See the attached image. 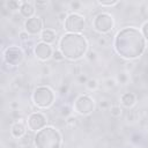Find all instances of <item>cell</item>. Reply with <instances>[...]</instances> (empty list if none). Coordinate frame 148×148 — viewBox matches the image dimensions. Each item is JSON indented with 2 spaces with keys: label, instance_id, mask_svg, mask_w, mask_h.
Segmentation results:
<instances>
[{
  "label": "cell",
  "instance_id": "f1b7e54d",
  "mask_svg": "<svg viewBox=\"0 0 148 148\" xmlns=\"http://www.w3.org/2000/svg\"><path fill=\"white\" fill-rule=\"evenodd\" d=\"M96 43H97V45H98L99 47H105V46H108L109 40H108V38H106V37H104L103 35H101L99 37H97Z\"/></svg>",
  "mask_w": 148,
  "mask_h": 148
},
{
  "label": "cell",
  "instance_id": "484cf974",
  "mask_svg": "<svg viewBox=\"0 0 148 148\" xmlns=\"http://www.w3.org/2000/svg\"><path fill=\"white\" fill-rule=\"evenodd\" d=\"M140 31H141L143 38L146 39V42H148V20H146L145 22H142V24L140 27Z\"/></svg>",
  "mask_w": 148,
  "mask_h": 148
},
{
  "label": "cell",
  "instance_id": "30bf717a",
  "mask_svg": "<svg viewBox=\"0 0 148 148\" xmlns=\"http://www.w3.org/2000/svg\"><path fill=\"white\" fill-rule=\"evenodd\" d=\"M23 28H24L23 30L27 31L30 36H39L44 29V21L42 20L40 16L35 15L30 18L24 20Z\"/></svg>",
  "mask_w": 148,
  "mask_h": 148
},
{
  "label": "cell",
  "instance_id": "cb8c5ba5",
  "mask_svg": "<svg viewBox=\"0 0 148 148\" xmlns=\"http://www.w3.org/2000/svg\"><path fill=\"white\" fill-rule=\"evenodd\" d=\"M117 81H116V77H106L104 81H103V86L106 88V89H114L117 87Z\"/></svg>",
  "mask_w": 148,
  "mask_h": 148
},
{
  "label": "cell",
  "instance_id": "1f68e13d",
  "mask_svg": "<svg viewBox=\"0 0 148 148\" xmlns=\"http://www.w3.org/2000/svg\"><path fill=\"white\" fill-rule=\"evenodd\" d=\"M76 121H77V118H76L75 116H73V114L65 119V124H66L68 127H74V126L76 125Z\"/></svg>",
  "mask_w": 148,
  "mask_h": 148
},
{
  "label": "cell",
  "instance_id": "6da1fadb",
  "mask_svg": "<svg viewBox=\"0 0 148 148\" xmlns=\"http://www.w3.org/2000/svg\"><path fill=\"white\" fill-rule=\"evenodd\" d=\"M146 46L147 42L138 27H124L114 35L113 50L125 60L132 61L140 58L146 51Z\"/></svg>",
  "mask_w": 148,
  "mask_h": 148
},
{
  "label": "cell",
  "instance_id": "8d00e7d4",
  "mask_svg": "<svg viewBox=\"0 0 148 148\" xmlns=\"http://www.w3.org/2000/svg\"><path fill=\"white\" fill-rule=\"evenodd\" d=\"M134 67H135L134 62H132V61H127V62H125V66H124V71H126L127 73H130V72H132V71L134 69Z\"/></svg>",
  "mask_w": 148,
  "mask_h": 148
},
{
  "label": "cell",
  "instance_id": "2e32d148",
  "mask_svg": "<svg viewBox=\"0 0 148 148\" xmlns=\"http://www.w3.org/2000/svg\"><path fill=\"white\" fill-rule=\"evenodd\" d=\"M34 135H35V133L28 131L22 138H20L17 140L18 146H31V143H34Z\"/></svg>",
  "mask_w": 148,
  "mask_h": 148
},
{
  "label": "cell",
  "instance_id": "e575fe53",
  "mask_svg": "<svg viewBox=\"0 0 148 148\" xmlns=\"http://www.w3.org/2000/svg\"><path fill=\"white\" fill-rule=\"evenodd\" d=\"M88 76L86 75V74H83V73H81V74H79L77 76H76V81H77V83H80V84H86L87 83V81H88Z\"/></svg>",
  "mask_w": 148,
  "mask_h": 148
},
{
  "label": "cell",
  "instance_id": "4316f807",
  "mask_svg": "<svg viewBox=\"0 0 148 148\" xmlns=\"http://www.w3.org/2000/svg\"><path fill=\"white\" fill-rule=\"evenodd\" d=\"M30 35L27 32V31H24V30H21V31H18V39L22 42V43H29L30 42Z\"/></svg>",
  "mask_w": 148,
  "mask_h": 148
},
{
  "label": "cell",
  "instance_id": "3957f363",
  "mask_svg": "<svg viewBox=\"0 0 148 148\" xmlns=\"http://www.w3.org/2000/svg\"><path fill=\"white\" fill-rule=\"evenodd\" d=\"M34 146L36 148H61L62 135L58 128L47 125L35 133Z\"/></svg>",
  "mask_w": 148,
  "mask_h": 148
},
{
  "label": "cell",
  "instance_id": "ab89813d",
  "mask_svg": "<svg viewBox=\"0 0 148 148\" xmlns=\"http://www.w3.org/2000/svg\"><path fill=\"white\" fill-rule=\"evenodd\" d=\"M132 138H133V140H132L133 142H138V141H140V139H141L140 135H133Z\"/></svg>",
  "mask_w": 148,
  "mask_h": 148
},
{
  "label": "cell",
  "instance_id": "44dd1931",
  "mask_svg": "<svg viewBox=\"0 0 148 148\" xmlns=\"http://www.w3.org/2000/svg\"><path fill=\"white\" fill-rule=\"evenodd\" d=\"M84 86H86V89L88 91H96L99 88V82H98V80L90 77V79H88V81Z\"/></svg>",
  "mask_w": 148,
  "mask_h": 148
},
{
  "label": "cell",
  "instance_id": "ac0fdd59",
  "mask_svg": "<svg viewBox=\"0 0 148 148\" xmlns=\"http://www.w3.org/2000/svg\"><path fill=\"white\" fill-rule=\"evenodd\" d=\"M116 81L120 86H126L130 82V74L126 71L118 72V74L116 75Z\"/></svg>",
  "mask_w": 148,
  "mask_h": 148
},
{
  "label": "cell",
  "instance_id": "ba28073f",
  "mask_svg": "<svg viewBox=\"0 0 148 148\" xmlns=\"http://www.w3.org/2000/svg\"><path fill=\"white\" fill-rule=\"evenodd\" d=\"M2 60L6 65L16 67L24 60V52L17 45H9L2 51Z\"/></svg>",
  "mask_w": 148,
  "mask_h": 148
},
{
  "label": "cell",
  "instance_id": "5bb4252c",
  "mask_svg": "<svg viewBox=\"0 0 148 148\" xmlns=\"http://www.w3.org/2000/svg\"><path fill=\"white\" fill-rule=\"evenodd\" d=\"M18 14L24 17L25 20L27 18H30L32 16L36 15V7L34 5V2H30V1H22L21 3V7H20V10H18Z\"/></svg>",
  "mask_w": 148,
  "mask_h": 148
},
{
  "label": "cell",
  "instance_id": "9c48e42d",
  "mask_svg": "<svg viewBox=\"0 0 148 148\" xmlns=\"http://www.w3.org/2000/svg\"><path fill=\"white\" fill-rule=\"evenodd\" d=\"M27 126H28V131L36 133L40 130H43L44 127L47 126V116L43 112V111H34L31 113H29V116L27 117Z\"/></svg>",
  "mask_w": 148,
  "mask_h": 148
},
{
  "label": "cell",
  "instance_id": "83f0119b",
  "mask_svg": "<svg viewBox=\"0 0 148 148\" xmlns=\"http://www.w3.org/2000/svg\"><path fill=\"white\" fill-rule=\"evenodd\" d=\"M67 16H68V13H67L66 10H61L60 13H58V14H57L58 23H60V24H62V25H64L65 21L67 20Z\"/></svg>",
  "mask_w": 148,
  "mask_h": 148
},
{
  "label": "cell",
  "instance_id": "74e56055",
  "mask_svg": "<svg viewBox=\"0 0 148 148\" xmlns=\"http://www.w3.org/2000/svg\"><path fill=\"white\" fill-rule=\"evenodd\" d=\"M42 74H43V75H50V74H51V68H50L49 66L44 65L43 68H42Z\"/></svg>",
  "mask_w": 148,
  "mask_h": 148
},
{
  "label": "cell",
  "instance_id": "4fadbf2b",
  "mask_svg": "<svg viewBox=\"0 0 148 148\" xmlns=\"http://www.w3.org/2000/svg\"><path fill=\"white\" fill-rule=\"evenodd\" d=\"M136 102H138V97L132 91L123 92L121 96H120V104H121V106L123 108H126L128 110L133 109L136 105Z\"/></svg>",
  "mask_w": 148,
  "mask_h": 148
},
{
  "label": "cell",
  "instance_id": "836d02e7",
  "mask_svg": "<svg viewBox=\"0 0 148 148\" xmlns=\"http://www.w3.org/2000/svg\"><path fill=\"white\" fill-rule=\"evenodd\" d=\"M110 102L108 101V99H101L99 102H98V108L101 109V110H109L110 109Z\"/></svg>",
  "mask_w": 148,
  "mask_h": 148
},
{
  "label": "cell",
  "instance_id": "b9f144b4",
  "mask_svg": "<svg viewBox=\"0 0 148 148\" xmlns=\"http://www.w3.org/2000/svg\"><path fill=\"white\" fill-rule=\"evenodd\" d=\"M145 73H146V74H147V75H148V66H147V67H146V69H145Z\"/></svg>",
  "mask_w": 148,
  "mask_h": 148
},
{
  "label": "cell",
  "instance_id": "52a82bcc",
  "mask_svg": "<svg viewBox=\"0 0 148 148\" xmlns=\"http://www.w3.org/2000/svg\"><path fill=\"white\" fill-rule=\"evenodd\" d=\"M64 30L69 34H82L86 29V17L80 13H68L64 23Z\"/></svg>",
  "mask_w": 148,
  "mask_h": 148
},
{
  "label": "cell",
  "instance_id": "7402d4cb",
  "mask_svg": "<svg viewBox=\"0 0 148 148\" xmlns=\"http://www.w3.org/2000/svg\"><path fill=\"white\" fill-rule=\"evenodd\" d=\"M68 7L73 13H79L83 7V2L79 1V0H73V1H71L68 3Z\"/></svg>",
  "mask_w": 148,
  "mask_h": 148
},
{
  "label": "cell",
  "instance_id": "7c38bea8",
  "mask_svg": "<svg viewBox=\"0 0 148 148\" xmlns=\"http://www.w3.org/2000/svg\"><path fill=\"white\" fill-rule=\"evenodd\" d=\"M28 132V126H27V120L21 118L18 120H15L12 126H10V136L18 140L22 138L25 133Z\"/></svg>",
  "mask_w": 148,
  "mask_h": 148
},
{
  "label": "cell",
  "instance_id": "e0dca14e",
  "mask_svg": "<svg viewBox=\"0 0 148 148\" xmlns=\"http://www.w3.org/2000/svg\"><path fill=\"white\" fill-rule=\"evenodd\" d=\"M21 3H22V1H17V0H7V1L3 2L5 7H6L10 13L18 12V10H20V7H21Z\"/></svg>",
  "mask_w": 148,
  "mask_h": 148
},
{
  "label": "cell",
  "instance_id": "f546056e",
  "mask_svg": "<svg viewBox=\"0 0 148 148\" xmlns=\"http://www.w3.org/2000/svg\"><path fill=\"white\" fill-rule=\"evenodd\" d=\"M52 59H53L54 61H62V60H65V57H64V54H62L58 49H56V50L53 51Z\"/></svg>",
  "mask_w": 148,
  "mask_h": 148
},
{
  "label": "cell",
  "instance_id": "d590c367",
  "mask_svg": "<svg viewBox=\"0 0 148 148\" xmlns=\"http://www.w3.org/2000/svg\"><path fill=\"white\" fill-rule=\"evenodd\" d=\"M58 92L60 94V95H66L67 92H68V84L67 83H62V84H60V87H59V89H58Z\"/></svg>",
  "mask_w": 148,
  "mask_h": 148
},
{
  "label": "cell",
  "instance_id": "8fae6325",
  "mask_svg": "<svg viewBox=\"0 0 148 148\" xmlns=\"http://www.w3.org/2000/svg\"><path fill=\"white\" fill-rule=\"evenodd\" d=\"M53 47L50 44H46L44 42H37L34 45V56L36 57L37 60L42 61V62H46L50 59H52V54H53Z\"/></svg>",
  "mask_w": 148,
  "mask_h": 148
},
{
  "label": "cell",
  "instance_id": "d6986e66",
  "mask_svg": "<svg viewBox=\"0 0 148 148\" xmlns=\"http://www.w3.org/2000/svg\"><path fill=\"white\" fill-rule=\"evenodd\" d=\"M59 114L62 117V118H68L69 116H72L73 114V108L71 106V105H68V104H62L61 106H60V109H59Z\"/></svg>",
  "mask_w": 148,
  "mask_h": 148
},
{
  "label": "cell",
  "instance_id": "d6a6232c",
  "mask_svg": "<svg viewBox=\"0 0 148 148\" xmlns=\"http://www.w3.org/2000/svg\"><path fill=\"white\" fill-rule=\"evenodd\" d=\"M34 5H35L36 9H45V8L47 7V5H49V1H40V0H36V1L34 2Z\"/></svg>",
  "mask_w": 148,
  "mask_h": 148
},
{
  "label": "cell",
  "instance_id": "7a4b0ae2",
  "mask_svg": "<svg viewBox=\"0 0 148 148\" xmlns=\"http://www.w3.org/2000/svg\"><path fill=\"white\" fill-rule=\"evenodd\" d=\"M69 61H79L86 58L89 51V42L82 34H64L58 40L57 47Z\"/></svg>",
  "mask_w": 148,
  "mask_h": 148
},
{
  "label": "cell",
  "instance_id": "ffe728a7",
  "mask_svg": "<svg viewBox=\"0 0 148 148\" xmlns=\"http://www.w3.org/2000/svg\"><path fill=\"white\" fill-rule=\"evenodd\" d=\"M109 113L113 118H120L123 116V108L120 105H118V104L111 105L110 109H109Z\"/></svg>",
  "mask_w": 148,
  "mask_h": 148
},
{
  "label": "cell",
  "instance_id": "4dcf8cb0",
  "mask_svg": "<svg viewBox=\"0 0 148 148\" xmlns=\"http://www.w3.org/2000/svg\"><path fill=\"white\" fill-rule=\"evenodd\" d=\"M86 59H87L89 62L96 61V59H97V52L94 51V50H89L88 53H87V56H86Z\"/></svg>",
  "mask_w": 148,
  "mask_h": 148
},
{
  "label": "cell",
  "instance_id": "8992f818",
  "mask_svg": "<svg viewBox=\"0 0 148 148\" xmlns=\"http://www.w3.org/2000/svg\"><path fill=\"white\" fill-rule=\"evenodd\" d=\"M72 108H73L74 113L82 116V117H87V116H90L95 111L96 102L90 95L81 94L76 96V98L74 99L72 104Z\"/></svg>",
  "mask_w": 148,
  "mask_h": 148
},
{
  "label": "cell",
  "instance_id": "d4e9b609",
  "mask_svg": "<svg viewBox=\"0 0 148 148\" xmlns=\"http://www.w3.org/2000/svg\"><path fill=\"white\" fill-rule=\"evenodd\" d=\"M97 3H98L101 7H104V8H106V7H116V6H118L120 2H119V1H117V0H111V1L98 0V1H97Z\"/></svg>",
  "mask_w": 148,
  "mask_h": 148
},
{
  "label": "cell",
  "instance_id": "f35d334b",
  "mask_svg": "<svg viewBox=\"0 0 148 148\" xmlns=\"http://www.w3.org/2000/svg\"><path fill=\"white\" fill-rule=\"evenodd\" d=\"M18 106H20V104H18V102H16V101L10 102V104H9L10 110H18Z\"/></svg>",
  "mask_w": 148,
  "mask_h": 148
},
{
  "label": "cell",
  "instance_id": "603a6c76",
  "mask_svg": "<svg viewBox=\"0 0 148 148\" xmlns=\"http://www.w3.org/2000/svg\"><path fill=\"white\" fill-rule=\"evenodd\" d=\"M126 120L128 123H135V121H138L139 120V112H138V110L131 109L127 112V114H126Z\"/></svg>",
  "mask_w": 148,
  "mask_h": 148
},
{
  "label": "cell",
  "instance_id": "9a60e30c",
  "mask_svg": "<svg viewBox=\"0 0 148 148\" xmlns=\"http://www.w3.org/2000/svg\"><path fill=\"white\" fill-rule=\"evenodd\" d=\"M39 39H40V42H44L46 44L52 45L56 42V39H57V31H56V29L44 28L43 31L39 35Z\"/></svg>",
  "mask_w": 148,
  "mask_h": 148
},
{
  "label": "cell",
  "instance_id": "60d3db41",
  "mask_svg": "<svg viewBox=\"0 0 148 148\" xmlns=\"http://www.w3.org/2000/svg\"><path fill=\"white\" fill-rule=\"evenodd\" d=\"M18 148H31V146H18Z\"/></svg>",
  "mask_w": 148,
  "mask_h": 148
},
{
  "label": "cell",
  "instance_id": "5b68a950",
  "mask_svg": "<svg viewBox=\"0 0 148 148\" xmlns=\"http://www.w3.org/2000/svg\"><path fill=\"white\" fill-rule=\"evenodd\" d=\"M114 23H116L114 17L111 13L101 12L94 16L91 25H92V29L99 35H108L113 30Z\"/></svg>",
  "mask_w": 148,
  "mask_h": 148
},
{
  "label": "cell",
  "instance_id": "277c9868",
  "mask_svg": "<svg viewBox=\"0 0 148 148\" xmlns=\"http://www.w3.org/2000/svg\"><path fill=\"white\" fill-rule=\"evenodd\" d=\"M56 98L57 94L50 86H37L31 94L32 104L39 110L50 109L54 104Z\"/></svg>",
  "mask_w": 148,
  "mask_h": 148
}]
</instances>
